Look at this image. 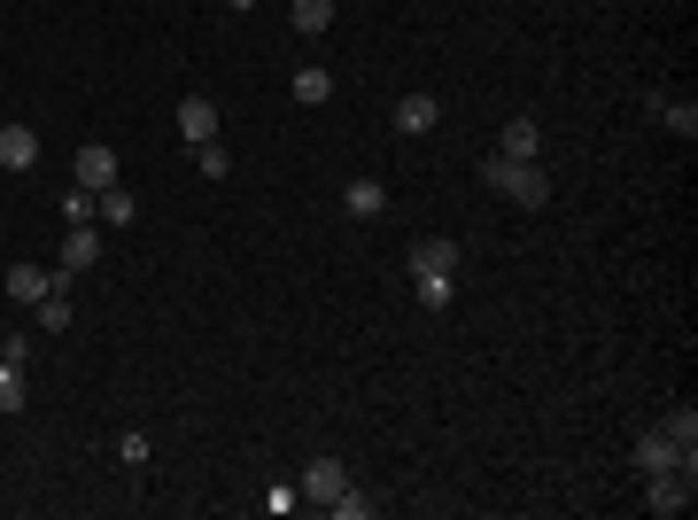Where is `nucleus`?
<instances>
[{
    "mask_svg": "<svg viewBox=\"0 0 698 520\" xmlns=\"http://www.w3.org/2000/svg\"><path fill=\"white\" fill-rule=\"evenodd\" d=\"M295 489H303V497H311V505H334V497H341V489H349V466H341V459H311V466H303V482H295Z\"/></svg>",
    "mask_w": 698,
    "mask_h": 520,
    "instance_id": "obj_7",
    "label": "nucleus"
},
{
    "mask_svg": "<svg viewBox=\"0 0 698 520\" xmlns=\"http://www.w3.org/2000/svg\"><path fill=\"white\" fill-rule=\"evenodd\" d=\"M698 451H683L667 427H652V436H637V474H675V466H690Z\"/></svg>",
    "mask_w": 698,
    "mask_h": 520,
    "instance_id": "obj_3",
    "label": "nucleus"
},
{
    "mask_svg": "<svg viewBox=\"0 0 698 520\" xmlns=\"http://www.w3.org/2000/svg\"><path fill=\"white\" fill-rule=\"evenodd\" d=\"M652 109H660V125L675 140H698V102H652Z\"/></svg>",
    "mask_w": 698,
    "mask_h": 520,
    "instance_id": "obj_18",
    "label": "nucleus"
},
{
    "mask_svg": "<svg viewBox=\"0 0 698 520\" xmlns=\"http://www.w3.org/2000/svg\"><path fill=\"white\" fill-rule=\"evenodd\" d=\"M652 489H644V505L660 512V520H675V512H690V466H675V474H644Z\"/></svg>",
    "mask_w": 698,
    "mask_h": 520,
    "instance_id": "obj_5",
    "label": "nucleus"
},
{
    "mask_svg": "<svg viewBox=\"0 0 698 520\" xmlns=\"http://www.w3.org/2000/svg\"><path fill=\"white\" fill-rule=\"evenodd\" d=\"M55 280H70V273H47V265H9V303H24V311H32Z\"/></svg>",
    "mask_w": 698,
    "mask_h": 520,
    "instance_id": "obj_9",
    "label": "nucleus"
},
{
    "mask_svg": "<svg viewBox=\"0 0 698 520\" xmlns=\"http://www.w3.org/2000/svg\"><path fill=\"white\" fill-rule=\"evenodd\" d=\"M94 218H102V226H117V233H125V226H132V218H140V203H132V195H125V187H102V195H94Z\"/></svg>",
    "mask_w": 698,
    "mask_h": 520,
    "instance_id": "obj_16",
    "label": "nucleus"
},
{
    "mask_svg": "<svg viewBox=\"0 0 698 520\" xmlns=\"http://www.w3.org/2000/svg\"><path fill=\"white\" fill-rule=\"evenodd\" d=\"M341 210H349V218H381V210H388V187H373V180H349V187H341Z\"/></svg>",
    "mask_w": 698,
    "mask_h": 520,
    "instance_id": "obj_15",
    "label": "nucleus"
},
{
    "mask_svg": "<svg viewBox=\"0 0 698 520\" xmlns=\"http://www.w3.org/2000/svg\"><path fill=\"white\" fill-rule=\"evenodd\" d=\"M32 404V389H24V366L16 358H0V412H24Z\"/></svg>",
    "mask_w": 698,
    "mask_h": 520,
    "instance_id": "obj_19",
    "label": "nucleus"
},
{
    "mask_svg": "<svg viewBox=\"0 0 698 520\" xmlns=\"http://www.w3.org/2000/svg\"><path fill=\"white\" fill-rule=\"evenodd\" d=\"M85 265H102V233L94 226H70L62 233V273H85Z\"/></svg>",
    "mask_w": 698,
    "mask_h": 520,
    "instance_id": "obj_14",
    "label": "nucleus"
},
{
    "mask_svg": "<svg viewBox=\"0 0 698 520\" xmlns=\"http://www.w3.org/2000/svg\"><path fill=\"white\" fill-rule=\"evenodd\" d=\"M225 9H256V0H225Z\"/></svg>",
    "mask_w": 698,
    "mask_h": 520,
    "instance_id": "obj_25",
    "label": "nucleus"
},
{
    "mask_svg": "<svg viewBox=\"0 0 698 520\" xmlns=\"http://www.w3.org/2000/svg\"><path fill=\"white\" fill-rule=\"evenodd\" d=\"M70 319H78V311H70V280H55V288L32 303V326H39V334H70Z\"/></svg>",
    "mask_w": 698,
    "mask_h": 520,
    "instance_id": "obj_10",
    "label": "nucleus"
},
{
    "mask_svg": "<svg viewBox=\"0 0 698 520\" xmlns=\"http://www.w3.org/2000/svg\"><path fill=\"white\" fill-rule=\"evenodd\" d=\"M660 427H667V436H675L683 451H698V412H690V404H683V412H667Z\"/></svg>",
    "mask_w": 698,
    "mask_h": 520,
    "instance_id": "obj_20",
    "label": "nucleus"
},
{
    "mask_svg": "<svg viewBox=\"0 0 698 520\" xmlns=\"http://www.w3.org/2000/svg\"><path fill=\"white\" fill-rule=\"evenodd\" d=\"M288 94H295L303 109H326V102H334V70H318V62H303V70L288 78Z\"/></svg>",
    "mask_w": 698,
    "mask_h": 520,
    "instance_id": "obj_12",
    "label": "nucleus"
},
{
    "mask_svg": "<svg viewBox=\"0 0 698 520\" xmlns=\"http://www.w3.org/2000/svg\"><path fill=\"white\" fill-rule=\"evenodd\" d=\"M295 505H303L295 482H272V489H265V512H295Z\"/></svg>",
    "mask_w": 698,
    "mask_h": 520,
    "instance_id": "obj_24",
    "label": "nucleus"
},
{
    "mask_svg": "<svg viewBox=\"0 0 698 520\" xmlns=\"http://www.w3.org/2000/svg\"><path fill=\"white\" fill-rule=\"evenodd\" d=\"M497 155H520V163H536V155H544V132H536V117H512V125L497 132Z\"/></svg>",
    "mask_w": 698,
    "mask_h": 520,
    "instance_id": "obj_13",
    "label": "nucleus"
},
{
    "mask_svg": "<svg viewBox=\"0 0 698 520\" xmlns=\"http://www.w3.org/2000/svg\"><path fill=\"white\" fill-rule=\"evenodd\" d=\"M481 180L504 195V203H520V210H544L551 203V171L544 163H520V155H489L481 163Z\"/></svg>",
    "mask_w": 698,
    "mask_h": 520,
    "instance_id": "obj_2",
    "label": "nucleus"
},
{
    "mask_svg": "<svg viewBox=\"0 0 698 520\" xmlns=\"http://www.w3.org/2000/svg\"><path fill=\"white\" fill-rule=\"evenodd\" d=\"M458 265H466V249H458V241H443V233L411 241V296H419L427 311H451V296H458Z\"/></svg>",
    "mask_w": 698,
    "mask_h": 520,
    "instance_id": "obj_1",
    "label": "nucleus"
},
{
    "mask_svg": "<svg viewBox=\"0 0 698 520\" xmlns=\"http://www.w3.org/2000/svg\"><path fill=\"white\" fill-rule=\"evenodd\" d=\"M62 218H70V226H94V195L70 187V195H62Z\"/></svg>",
    "mask_w": 698,
    "mask_h": 520,
    "instance_id": "obj_22",
    "label": "nucleus"
},
{
    "mask_svg": "<svg viewBox=\"0 0 698 520\" xmlns=\"http://www.w3.org/2000/svg\"><path fill=\"white\" fill-rule=\"evenodd\" d=\"M288 24H295L303 39H318V32L334 24V0H295V9H288Z\"/></svg>",
    "mask_w": 698,
    "mask_h": 520,
    "instance_id": "obj_17",
    "label": "nucleus"
},
{
    "mask_svg": "<svg viewBox=\"0 0 698 520\" xmlns=\"http://www.w3.org/2000/svg\"><path fill=\"white\" fill-rule=\"evenodd\" d=\"M179 140H187V148H210V140H218V102H210V94H187V102H179Z\"/></svg>",
    "mask_w": 698,
    "mask_h": 520,
    "instance_id": "obj_6",
    "label": "nucleus"
},
{
    "mask_svg": "<svg viewBox=\"0 0 698 520\" xmlns=\"http://www.w3.org/2000/svg\"><path fill=\"white\" fill-rule=\"evenodd\" d=\"M396 132H434V125H443V102H434L427 94V85H411V94L396 102V117H388Z\"/></svg>",
    "mask_w": 698,
    "mask_h": 520,
    "instance_id": "obj_8",
    "label": "nucleus"
},
{
    "mask_svg": "<svg viewBox=\"0 0 698 520\" xmlns=\"http://www.w3.org/2000/svg\"><path fill=\"white\" fill-rule=\"evenodd\" d=\"M326 512H334V520H373V497H365V489H341Z\"/></svg>",
    "mask_w": 698,
    "mask_h": 520,
    "instance_id": "obj_21",
    "label": "nucleus"
},
{
    "mask_svg": "<svg viewBox=\"0 0 698 520\" xmlns=\"http://www.w3.org/2000/svg\"><path fill=\"white\" fill-rule=\"evenodd\" d=\"M39 163V132L32 125H0V171H32Z\"/></svg>",
    "mask_w": 698,
    "mask_h": 520,
    "instance_id": "obj_11",
    "label": "nucleus"
},
{
    "mask_svg": "<svg viewBox=\"0 0 698 520\" xmlns=\"http://www.w3.org/2000/svg\"><path fill=\"white\" fill-rule=\"evenodd\" d=\"M70 180H78L85 195H102V187H117V148H102V140H85V148H78V163H70Z\"/></svg>",
    "mask_w": 698,
    "mask_h": 520,
    "instance_id": "obj_4",
    "label": "nucleus"
},
{
    "mask_svg": "<svg viewBox=\"0 0 698 520\" xmlns=\"http://www.w3.org/2000/svg\"><path fill=\"white\" fill-rule=\"evenodd\" d=\"M195 163H202V180H225V171H233V155L210 140V148H195Z\"/></svg>",
    "mask_w": 698,
    "mask_h": 520,
    "instance_id": "obj_23",
    "label": "nucleus"
}]
</instances>
